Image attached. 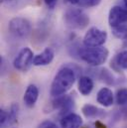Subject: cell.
Masks as SVG:
<instances>
[{
    "label": "cell",
    "instance_id": "ac0fdd59",
    "mask_svg": "<svg viewBox=\"0 0 127 128\" xmlns=\"http://www.w3.org/2000/svg\"><path fill=\"white\" fill-rule=\"evenodd\" d=\"M8 113H9V123H14L16 121L17 115H18V105L12 104Z\"/></svg>",
    "mask_w": 127,
    "mask_h": 128
},
{
    "label": "cell",
    "instance_id": "5bb4252c",
    "mask_svg": "<svg viewBox=\"0 0 127 128\" xmlns=\"http://www.w3.org/2000/svg\"><path fill=\"white\" fill-rule=\"evenodd\" d=\"M82 114L86 118H99L104 115V111L92 104H84L82 108Z\"/></svg>",
    "mask_w": 127,
    "mask_h": 128
},
{
    "label": "cell",
    "instance_id": "ffe728a7",
    "mask_svg": "<svg viewBox=\"0 0 127 128\" xmlns=\"http://www.w3.org/2000/svg\"><path fill=\"white\" fill-rule=\"evenodd\" d=\"M101 80L109 84H113V76L112 74L106 70V68H103L101 70Z\"/></svg>",
    "mask_w": 127,
    "mask_h": 128
},
{
    "label": "cell",
    "instance_id": "7a4b0ae2",
    "mask_svg": "<svg viewBox=\"0 0 127 128\" xmlns=\"http://www.w3.org/2000/svg\"><path fill=\"white\" fill-rule=\"evenodd\" d=\"M78 54L80 58L86 62L88 66H98L104 64L107 61L109 52L106 48L100 47H88L82 46L80 47L78 50Z\"/></svg>",
    "mask_w": 127,
    "mask_h": 128
},
{
    "label": "cell",
    "instance_id": "44dd1931",
    "mask_svg": "<svg viewBox=\"0 0 127 128\" xmlns=\"http://www.w3.org/2000/svg\"><path fill=\"white\" fill-rule=\"evenodd\" d=\"M6 122H9V113H8V111L1 109L0 110V124H1V126H4Z\"/></svg>",
    "mask_w": 127,
    "mask_h": 128
},
{
    "label": "cell",
    "instance_id": "9a60e30c",
    "mask_svg": "<svg viewBox=\"0 0 127 128\" xmlns=\"http://www.w3.org/2000/svg\"><path fill=\"white\" fill-rule=\"evenodd\" d=\"M113 66L116 70H127V50L118 53L113 62H111V66Z\"/></svg>",
    "mask_w": 127,
    "mask_h": 128
},
{
    "label": "cell",
    "instance_id": "d6986e66",
    "mask_svg": "<svg viewBox=\"0 0 127 128\" xmlns=\"http://www.w3.org/2000/svg\"><path fill=\"white\" fill-rule=\"evenodd\" d=\"M101 2V0H80L78 6L80 7H86V8H90V7H94L97 6L99 3Z\"/></svg>",
    "mask_w": 127,
    "mask_h": 128
},
{
    "label": "cell",
    "instance_id": "cb8c5ba5",
    "mask_svg": "<svg viewBox=\"0 0 127 128\" xmlns=\"http://www.w3.org/2000/svg\"><path fill=\"white\" fill-rule=\"evenodd\" d=\"M120 112L123 114V118H124V119H127V104L122 105V108H121Z\"/></svg>",
    "mask_w": 127,
    "mask_h": 128
},
{
    "label": "cell",
    "instance_id": "52a82bcc",
    "mask_svg": "<svg viewBox=\"0 0 127 128\" xmlns=\"http://www.w3.org/2000/svg\"><path fill=\"white\" fill-rule=\"evenodd\" d=\"M127 22V8L120 6H113L109 10L108 14V24L110 28L125 24Z\"/></svg>",
    "mask_w": 127,
    "mask_h": 128
},
{
    "label": "cell",
    "instance_id": "277c9868",
    "mask_svg": "<svg viewBox=\"0 0 127 128\" xmlns=\"http://www.w3.org/2000/svg\"><path fill=\"white\" fill-rule=\"evenodd\" d=\"M8 28L11 34L20 39H26L30 36L32 31L31 23L23 17H15L9 21Z\"/></svg>",
    "mask_w": 127,
    "mask_h": 128
},
{
    "label": "cell",
    "instance_id": "6da1fadb",
    "mask_svg": "<svg viewBox=\"0 0 127 128\" xmlns=\"http://www.w3.org/2000/svg\"><path fill=\"white\" fill-rule=\"evenodd\" d=\"M76 72L72 68L63 66L55 76L50 94L53 97L66 94L76 82Z\"/></svg>",
    "mask_w": 127,
    "mask_h": 128
},
{
    "label": "cell",
    "instance_id": "ba28073f",
    "mask_svg": "<svg viewBox=\"0 0 127 128\" xmlns=\"http://www.w3.org/2000/svg\"><path fill=\"white\" fill-rule=\"evenodd\" d=\"M52 104H53V107L55 109H59L61 113L68 114L70 113L68 111H70L72 108L74 107V100L70 96L63 94V96L55 97Z\"/></svg>",
    "mask_w": 127,
    "mask_h": 128
},
{
    "label": "cell",
    "instance_id": "603a6c76",
    "mask_svg": "<svg viewBox=\"0 0 127 128\" xmlns=\"http://www.w3.org/2000/svg\"><path fill=\"white\" fill-rule=\"evenodd\" d=\"M44 2L49 9H54L58 3V0H44Z\"/></svg>",
    "mask_w": 127,
    "mask_h": 128
},
{
    "label": "cell",
    "instance_id": "e0dca14e",
    "mask_svg": "<svg viewBox=\"0 0 127 128\" xmlns=\"http://www.w3.org/2000/svg\"><path fill=\"white\" fill-rule=\"evenodd\" d=\"M116 103L120 106L127 104V88H119L116 92Z\"/></svg>",
    "mask_w": 127,
    "mask_h": 128
},
{
    "label": "cell",
    "instance_id": "8fae6325",
    "mask_svg": "<svg viewBox=\"0 0 127 128\" xmlns=\"http://www.w3.org/2000/svg\"><path fill=\"white\" fill-rule=\"evenodd\" d=\"M96 100L99 104H101L104 107L111 106L114 102V96H113L112 90H109L108 88H102L97 92Z\"/></svg>",
    "mask_w": 127,
    "mask_h": 128
},
{
    "label": "cell",
    "instance_id": "8992f818",
    "mask_svg": "<svg viewBox=\"0 0 127 128\" xmlns=\"http://www.w3.org/2000/svg\"><path fill=\"white\" fill-rule=\"evenodd\" d=\"M34 57L35 56L33 54V51L30 48H23L14 59L13 66L16 70L20 72H27L33 64Z\"/></svg>",
    "mask_w": 127,
    "mask_h": 128
},
{
    "label": "cell",
    "instance_id": "30bf717a",
    "mask_svg": "<svg viewBox=\"0 0 127 128\" xmlns=\"http://www.w3.org/2000/svg\"><path fill=\"white\" fill-rule=\"evenodd\" d=\"M82 118L80 115L70 112L64 114L61 119V127L62 128H80L82 125Z\"/></svg>",
    "mask_w": 127,
    "mask_h": 128
},
{
    "label": "cell",
    "instance_id": "7402d4cb",
    "mask_svg": "<svg viewBox=\"0 0 127 128\" xmlns=\"http://www.w3.org/2000/svg\"><path fill=\"white\" fill-rule=\"evenodd\" d=\"M38 128H58V126L55 122L51 120H45L38 126Z\"/></svg>",
    "mask_w": 127,
    "mask_h": 128
},
{
    "label": "cell",
    "instance_id": "d4e9b609",
    "mask_svg": "<svg viewBox=\"0 0 127 128\" xmlns=\"http://www.w3.org/2000/svg\"><path fill=\"white\" fill-rule=\"evenodd\" d=\"M66 1H68L70 4H72V5H78L80 0H66Z\"/></svg>",
    "mask_w": 127,
    "mask_h": 128
},
{
    "label": "cell",
    "instance_id": "484cf974",
    "mask_svg": "<svg viewBox=\"0 0 127 128\" xmlns=\"http://www.w3.org/2000/svg\"><path fill=\"white\" fill-rule=\"evenodd\" d=\"M123 2H124V5H125V7L127 8V0H123Z\"/></svg>",
    "mask_w": 127,
    "mask_h": 128
},
{
    "label": "cell",
    "instance_id": "9c48e42d",
    "mask_svg": "<svg viewBox=\"0 0 127 128\" xmlns=\"http://www.w3.org/2000/svg\"><path fill=\"white\" fill-rule=\"evenodd\" d=\"M55 58V52L52 48L48 47L46 48L42 53L36 55L34 57L33 64L36 66H44L50 64Z\"/></svg>",
    "mask_w": 127,
    "mask_h": 128
},
{
    "label": "cell",
    "instance_id": "4fadbf2b",
    "mask_svg": "<svg viewBox=\"0 0 127 128\" xmlns=\"http://www.w3.org/2000/svg\"><path fill=\"white\" fill-rule=\"evenodd\" d=\"M78 88L80 94L86 96L92 94L94 90V80L92 78L88 76H82L78 78Z\"/></svg>",
    "mask_w": 127,
    "mask_h": 128
},
{
    "label": "cell",
    "instance_id": "3957f363",
    "mask_svg": "<svg viewBox=\"0 0 127 128\" xmlns=\"http://www.w3.org/2000/svg\"><path fill=\"white\" fill-rule=\"evenodd\" d=\"M64 24L70 29L82 30L88 27L90 23V17L80 9L70 8L68 9L64 15Z\"/></svg>",
    "mask_w": 127,
    "mask_h": 128
},
{
    "label": "cell",
    "instance_id": "4316f807",
    "mask_svg": "<svg viewBox=\"0 0 127 128\" xmlns=\"http://www.w3.org/2000/svg\"><path fill=\"white\" fill-rule=\"evenodd\" d=\"M2 2H6V1H11V0H1Z\"/></svg>",
    "mask_w": 127,
    "mask_h": 128
},
{
    "label": "cell",
    "instance_id": "5b68a950",
    "mask_svg": "<svg viewBox=\"0 0 127 128\" xmlns=\"http://www.w3.org/2000/svg\"><path fill=\"white\" fill-rule=\"evenodd\" d=\"M107 40V33L96 27H92L84 37V45L88 47H100Z\"/></svg>",
    "mask_w": 127,
    "mask_h": 128
},
{
    "label": "cell",
    "instance_id": "7c38bea8",
    "mask_svg": "<svg viewBox=\"0 0 127 128\" xmlns=\"http://www.w3.org/2000/svg\"><path fill=\"white\" fill-rule=\"evenodd\" d=\"M39 97V88L35 84H30L26 88V92L24 94V103L28 107H33Z\"/></svg>",
    "mask_w": 127,
    "mask_h": 128
},
{
    "label": "cell",
    "instance_id": "83f0119b",
    "mask_svg": "<svg viewBox=\"0 0 127 128\" xmlns=\"http://www.w3.org/2000/svg\"><path fill=\"white\" fill-rule=\"evenodd\" d=\"M125 41H126V43H125L124 45H125V46H126V47H127V40H125Z\"/></svg>",
    "mask_w": 127,
    "mask_h": 128
},
{
    "label": "cell",
    "instance_id": "2e32d148",
    "mask_svg": "<svg viewBox=\"0 0 127 128\" xmlns=\"http://www.w3.org/2000/svg\"><path fill=\"white\" fill-rule=\"evenodd\" d=\"M112 34L115 38L120 39V40H127V25L126 24H121L116 27L111 28Z\"/></svg>",
    "mask_w": 127,
    "mask_h": 128
}]
</instances>
